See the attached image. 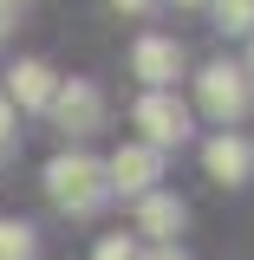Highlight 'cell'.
<instances>
[{
    "mask_svg": "<svg viewBox=\"0 0 254 260\" xmlns=\"http://www.w3.org/2000/svg\"><path fill=\"white\" fill-rule=\"evenodd\" d=\"M46 195L59 202L65 215H98L104 208V162L98 156H85V150H65V156H52L46 162Z\"/></svg>",
    "mask_w": 254,
    "mask_h": 260,
    "instance_id": "obj_1",
    "label": "cell"
},
{
    "mask_svg": "<svg viewBox=\"0 0 254 260\" xmlns=\"http://www.w3.org/2000/svg\"><path fill=\"white\" fill-rule=\"evenodd\" d=\"M195 104H202L215 124H241V117H248V104H254L248 72H241L235 59H215L202 78H195Z\"/></svg>",
    "mask_w": 254,
    "mask_h": 260,
    "instance_id": "obj_2",
    "label": "cell"
},
{
    "mask_svg": "<svg viewBox=\"0 0 254 260\" xmlns=\"http://www.w3.org/2000/svg\"><path fill=\"white\" fill-rule=\"evenodd\" d=\"M130 124L144 130V150H157V156H163L170 143L189 137V111H183L170 91H144V98H137V111H130Z\"/></svg>",
    "mask_w": 254,
    "mask_h": 260,
    "instance_id": "obj_3",
    "label": "cell"
},
{
    "mask_svg": "<svg viewBox=\"0 0 254 260\" xmlns=\"http://www.w3.org/2000/svg\"><path fill=\"white\" fill-rule=\"evenodd\" d=\"M46 111H52V124L72 130V137H92V130L104 124V98H98L92 78H59V91H52Z\"/></svg>",
    "mask_w": 254,
    "mask_h": 260,
    "instance_id": "obj_4",
    "label": "cell"
},
{
    "mask_svg": "<svg viewBox=\"0 0 254 260\" xmlns=\"http://www.w3.org/2000/svg\"><path fill=\"white\" fill-rule=\"evenodd\" d=\"M157 176H163V156H157V150H144V143H124L118 156L104 162V189H118V195H137V202H144V195L157 189Z\"/></svg>",
    "mask_w": 254,
    "mask_h": 260,
    "instance_id": "obj_5",
    "label": "cell"
},
{
    "mask_svg": "<svg viewBox=\"0 0 254 260\" xmlns=\"http://www.w3.org/2000/svg\"><path fill=\"white\" fill-rule=\"evenodd\" d=\"M130 72H137L150 91H170V85L183 78V46L163 39V32H144V39L130 46Z\"/></svg>",
    "mask_w": 254,
    "mask_h": 260,
    "instance_id": "obj_6",
    "label": "cell"
},
{
    "mask_svg": "<svg viewBox=\"0 0 254 260\" xmlns=\"http://www.w3.org/2000/svg\"><path fill=\"white\" fill-rule=\"evenodd\" d=\"M202 162H209V176H215L222 189H241V182L254 176V143L241 137V130H222V137H209Z\"/></svg>",
    "mask_w": 254,
    "mask_h": 260,
    "instance_id": "obj_7",
    "label": "cell"
},
{
    "mask_svg": "<svg viewBox=\"0 0 254 260\" xmlns=\"http://www.w3.org/2000/svg\"><path fill=\"white\" fill-rule=\"evenodd\" d=\"M59 91V78H52V65L46 59H20L7 72V104H26V111H46Z\"/></svg>",
    "mask_w": 254,
    "mask_h": 260,
    "instance_id": "obj_8",
    "label": "cell"
},
{
    "mask_svg": "<svg viewBox=\"0 0 254 260\" xmlns=\"http://www.w3.org/2000/svg\"><path fill=\"white\" fill-rule=\"evenodd\" d=\"M183 221H189V208H183L176 195H163V189H150L137 202V234H150V241H170Z\"/></svg>",
    "mask_w": 254,
    "mask_h": 260,
    "instance_id": "obj_9",
    "label": "cell"
},
{
    "mask_svg": "<svg viewBox=\"0 0 254 260\" xmlns=\"http://www.w3.org/2000/svg\"><path fill=\"white\" fill-rule=\"evenodd\" d=\"M33 247H39V234L26 221H0V260H33Z\"/></svg>",
    "mask_w": 254,
    "mask_h": 260,
    "instance_id": "obj_10",
    "label": "cell"
},
{
    "mask_svg": "<svg viewBox=\"0 0 254 260\" xmlns=\"http://www.w3.org/2000/svg\"><path fill=\"white\" fill-rule=\"evenodd\" d=\"M222 32H254V0H209Z\"/></svg>",
    "mask_w": 254,
    "mask_h": 260,
    "instance_id": "obj_11",
    "label": "cell"
},
{
    "mask_svg": "<svg viewBox=\"0 0 254 260\" xmlns=\"http://www.w3.org/2000/svg\"><path fill=\"white\" fill-rule=\"evenodd\" d=\"M92 260H144V254L130 247V234H104V241H98V254H92Z\"/></svg>",
    "mask_w": 254,
    "mask_h": 260,
    "instance_id": "obj_12",
    "label": "cell"
},
{
    "mask_svg": "<svg viewBox=\"0 0 254 260\" xmlns=\"http://www.w3.org/2000/svg\"><path fill=\"white\" fill-rule=\"evenodd\" d=\"M7 137H13V104L0 98V150H7Z\"/></svg>",
    "mask_w": 254,
    "mask_h": 260,
    "instance_id": "obj_13",
    "label": "cell"
},
{
    "mask_svg": "<svg viewBox=\"0 0 254 260\" xmlns=\"http://www.w3.org/2000/svg\"><path fill=\"white\" fill-rule=\"evenodd\" d=\"M150 260H189V254H176V247H157V254H150Z\"/></svg>",
    "mask_w": 254,
    "mask_h": 260,
    "instance_id": "obj_14",
    "label": "cell"
},
{
    "mask_svg": "<svg viewBox=\"0 0 254 260\" xmlns=\"http://www.w3.org/2000/svg\"><path fill=\"white\" fill-rule=\"evenodd\" d=\"M20 7H26V0H0V13H7V20H13V13H20Z\"/></svg>",
    "mask_w": 254,
    "mask_h": 260,
    "instance_id": "obj_15",
    "label": "cell"
},
{
    "mask_svg": "<svg viewBox=\"0 0 254 260\" xmlns=\"http://www.w3.org/2000/svg\"><path fill=\"white\" fill-rule=\"evenodd\" d=\"M118 7H124V13H144V7H150V0H118Z\"/></svg>",
    "mask_w": 254,
    "mask_h": 260,
    "instance_id": "obj_16",
    "label": "cell"
},
{
    "mask_svg": "<svg viewBox=\"0 0 254 260\" xmlns=\"http://www.w3.org/2000/svg\"><path fill=\"white\" fill-rule=\"evenodd\" d=\"M241 72H248V85H254V52H248V65H241Z\"/></svg>",
    "mask_w": 254,
    "mask_h": 260,
    "instance_id": "obj_17",
    "label": "cell"
},
{
    "mask_svg": "<svg viewBox=\"0 0 254 260\" xmlns=\"http://www.w3.org/2000/svg\"><path fill=\"white\" fill-rule=\"evenodd\" d=\"M0 32H7V13H0Z\"/></svg>",
    "mask_w": 254,
    "mask_h": 260,
    "instance_id": "obj_18",
    "label": "cell"
},
{
    "mask_svg": "<svg viewBox=\"0 0 254 260\" xmlns=\"http://www.w3.org/2000/svg\"><path fill=\"white\" fill-rule=\"evenodd\" d=\"M176 7H195V0H176Z\"/></svg>",
    "mask_w": 254,
    "mask_h": 260,
    "instance_id": "obj_19",
    "label": "cell"
}]
</instances>
